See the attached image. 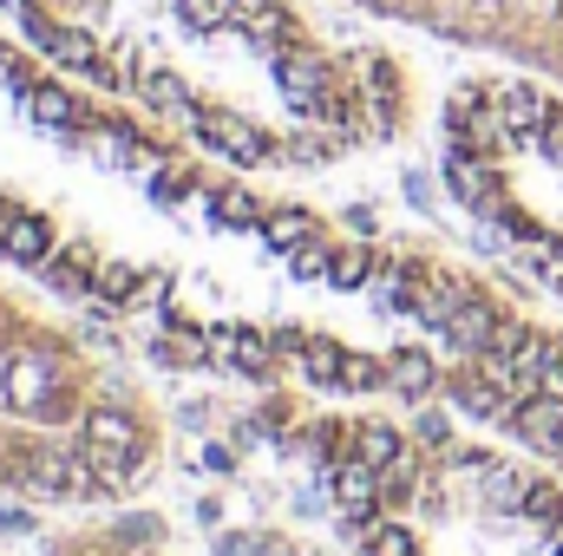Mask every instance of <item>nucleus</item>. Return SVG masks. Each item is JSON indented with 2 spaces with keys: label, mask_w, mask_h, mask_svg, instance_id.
Wrapping results in <instances>:
<instances>
[{
  "label": "nucleus",
  "mask_w": 563,
  "mask_h": 556,
  "mask_svg": "<svg viewBox=\"0 0 563 556\" xmlns=\"http://www.w3.org/2000/svg\"><path fill=\"white\" fill-rule=\"evenodd\" d=\"M380 478H387V491H407V485L420 478V458H413V452H400V458H394V465H387Z\"/></svg>",
  "instance_id": "bb28decb"
},
{
  "label": "nucleus",
  "mask_w": 563,
  "mask_h": 556,
  "mask_svg": "<svg viewBox=\"0 0 563 556\" xmlns=\"http://www.w3.org/2000/svg\"><path fill=\"white\" fill-rule=\"evenodd\" d=\"M151 360H157V367H197V360H203V347H197V334L177 321V327H170V341H157V347H151Z\"/></svg>",
  "instance_id": "a211bd4d"
},
{
  "label": "nucleus",
  "mask_w": 563,
  "mask_h": 556,
  "mask_svg": "<svg viewBox=\"0 0 563 556\" xmlns=\"http://www.w3.org/2000/svg\"><path fill=\"white\" fill-rule=\"evenodd\" d=\"M387 380H394V393H400V400H426V393L439 387V367H432V354H426V347H400Z\"/></svg>",
  "instance_id": "0eeeda50"
},
{
  "label": "nucleus",
  "mask_w": 563,
  "mask_h": 556,
  "mask_svg": "<svg viewBox=\"0 0 563 556\" xmlns=\"http://www.w3.org/2000/svg\"><path fill=\"white\" fill-rule=\"evenodd\" d=\"M354 445H361V458H367V465H380V471L407 452V445H400V432H394V425H374V419L354 432Z\"/></svg>",
  "instance_id": "dca6fc26"
},
{
  "label": "nucleus",
  "mask_w": 563,
  "mask_h": 556,
  "mask_svg": "<svg viewBox=\"0 0 563 556\" xmlns=\"http://www.w3.org/2000/svg\"><path fill=\"white\" fill-rule=\"evenodd\" d=\"M328 281H334V294L367 288V281H374V256H367L361 243H341V249H334V269H328Z\"/></svg>",
  "instance_id": "ddd939ff"
},
{
  "label": "nucleus",
  "mask_w": 563,
  "mask_h": 556,
  "mask_svg": "<svg viewBox=\"0 0 563 556\" xmlns=\"http://www.w3.org/2000/svg\"><path fill=\"white\" fill-rule=\"evenodd\" d=\"M380 465H367V458H347L341 471H334V498L347 504V518H367L374 504H380Z\"/></svg>",
  "instance_id": "20e7f679"
},
{
  "label": "nucleus",
  "mask_w": 563,
  "mask_h": 556,
  "mask_svg": "<svg viewBox=\"0 0 563 556\" xmlns=\"http://www.w3.org/2000/svg\"><path fill=\"white\" fill-rule=\"evenodd\" d=\"M341 354H347V347H334V341H308V347H301V367H308V380H321V387H341Z\"/></svg>",
  "instance_id": "6ab92c4d"
},
{
  "label": "nucleus",
  "mask_w": 563,
  "mask_h": 556,
  "mask_svg": "<svg viewBox=\"0 0 563 556\" xmlns=\"http://www.w3.org/2000/svg\"><path fill=\"white\" fill-rule=\"evenodd\" d=\"M439 26L445 40H538L563 59V0H374Z\"/></svg>",
  "instance_id": "f257e3e1"
},
{
  "label": "nucleus",
  "mask_w": 563,
  "mask_h": 556,
  "mask_svg": "<svg viewBox=\"0 0 563 556\" xmlns=\"http://www.w3.org/2000/svg\"><path fill=\"white\" fill-rule=\"evenodd\" d=\"M518 432L531 438V445H544V452H563V400H525L518 407Z\"/></svg>",
  "instance_id": "6e6552de"
},
{
  "label": "nucleus",
  "mask_w": 563,
  "mask_h": 556,
  "mask_svg": "<svg viewBox=\"0 0 563 556\" xmlns=\"http://www.w3.org/2000/svg\"><path fill=\"white\" fill-rule=\"evenodd\" d=\"M0 256H7V263H46V256H53V223H46V216H13Z\"/></svg>",
  "instance_id": "423d86ee"
},
{
  "label": "nucleus",
  "mask_w": 563,
  "mask_h": 556,
  "mask_svg": "<svg viewBox=\"0 0 563 556\" xmlns=\"http://www.w3.org/2000/svg\"><path fill=\"white\" fill-rule=\"evenodd\" d=\"M203 465H210V471H230V465H236V452H230V445H210V452H203Z\"/></svg>",
  "instance_id": "c756f323"
},
{
  "label": "nucleus",
  "mask_w": 563,
  "mask_h": 556,
  "mask_svg": "<svg viewBox=\"0 0 563 556\" xmlns=\"http://www.w3.org/2000/svg\"><path fill=\"white\" fill-rule=\"evenodd\" d=\"M439 341L459 347V354H485V347L498 341V308H492V301H459L452 321L439 327Z\"/></svg>",
  "instance_id": "7ed1b4c3"
},
{
  "label": "nucleus",
  "mask_w": 563,
  "mask_h": 556,
  "mask_svg": "<svg viewBox=\"0 0 563 556\" xmlns=\"http://www.w3.org/2000/svg\"><path fill=\"white\" fill-rule=\"evenodd\" d=\"M33 125H46V132H73V125H86V105H79L66 86H33Z\"/></svg>",
  "instance_id": "1a4fd4ad"
},
{
  "label": "nucleus",
  "mask_w": 563,
  "mask_h": 556,
  "mask_svg": "<svg viewBox=\"0 0 563 556\" xmlns=\"http://www.w3.org/2000/svg\"><path fill=\"white\" fill-rule=\"evenodd\" d=\"M301 236H314V216H308V210H295V203L276 210V216L263 223V243H269V249H295Z\"/></svg>",
  "instance_id": "f3484780"
},
{
  "label": "nucleus",
  "mask_w": 563,
  "mask_h": 556,
  "mask_svg": "<svg viewBox=\"0 0 563 556\" xmlns=\"http://www.w3.org/2000/svg\"><path fill=\"white\" fill-rule=\"evenodd\" d=\"M452 393H459V407H465L472 419H518V407L505 400V387H498V380H485V374H472V380H459Z\"/></svg>",
  "instance_id": "9b49d317"
},
{
  "label": "nucleus",
  "mask_w": 563,
  "mask_h": 556,
  "mask_svg": "<svg viewBox=\"0 0 563 556\" xmlns=\"http://www.w3.org/2000/svg\"><path fill=\"white\" fill-rule=\"evenodd\" d=\"M92 276H99V263L86 256V249H66V256H46V281H53V294H92Z\"/></svg>",
  "instance_id": "9d476101"
},
{
  "label": "nucleus",
  "mask_w": 563,
  "mask_h": 556,
  "mask_svg": "<svg viewBox=\"0 0 563 556\" xmlns=\"http://www.w3.org/2000/svg\"><path fill=\"white\" fill-rule=\"evenodd\" d=\"M525 491H531V485H525L518 471H505V465H492V471H485V498H498L505 511H511V504H525Z\"/></svg>",
  "instance_id": "5701e85b"
},
{
  "label": "nucleus",
  "mask_w": 563,
  "mask_h": 556,
  "mask_svg": "<svg viewBox=\"0 0 563 556\" xmlns=\"http://www.w3.org/2000/svg\"><path fill=\"white\" fill-rule=\"evenodd\" d=\"M328 269H334V243L301 236V243L288 249V276H295V281H328Z\"/></svg>",
  "instance_id": "4468645a"
},
{
  "label": "nucleus",
  "mask_w": 563,
  "mask_h": 556,
  "mask_svg": "<svg viewBox=\"0 0 563 556\" xmlns=\"http://www.w3.org/2000/svg\"><path fill=\"white\" fill-rule=\"evenodd\" d=\"M86 438L92 445H132V419L119 413V407H92L86 413Z\"/></svg>",
  "instance_id": "aec40b11"
},
{
  "label": "nucleus",
  "mask_w": 563,
  "mask_h": 556,
  "mask_svg": "<svg viewBox=\"0 0 563 556\" xmlns=\"http://www.w3.org/2000/svg\"><path fill=\"white\" fill-rule=\"evenodd\" d=\"M420 438H426V445H445V438H452L445 413H420Z\"/></svg>",
  "instance_id": "c85d7f7f"
},
{
  "label": "nucleus",
  "mask_w": 563,
  "mask_h": 556,
  "mask_svg": "<svg viewBox=\"0 0 563 556\" xmlns=\"http://www.w3.org/2000/svg\"><path fill=\"white\" fill-rule=\"evenodd\" d=\"M538 276H544V288L563 294V249H544V256H538Z\"/></svg>",
  "instance_id": "cd10ccee"
},
{
  "label": "nucleus",
  "mask_w": 563,
  "mask_h": 556,
  "mask_svg": "<svg viewBox=\"0 0 563 556\" xmlns=\"http://www.w3.org/2000/svg\"><path fill=\"white\" fill-rule=\"evenodd\" d=\"M518 511H525L531 524H544V531H563V491H558V485H531Z\"/></svg>",
  "instance_id": "412c9836"
},
{
  "label": "nucleus",
  "mask_w": 563,
  "mask_h": 556,
  "mask_svg": "<svg viewBox=\"0 0 563 556\" xmlns=\"http://www.w3.org/2000/svg\"><path fill=\"white\" fill-rule=\"evenodd\" d=\"M558 556H563V544H558Z\"/></svg>",
  "instance_id": "473e14b6"
},
{
  "label": "nucleus",
  "mask_w": 563,
  "mask_h": 556,
  "mask_svg": "<svg viewBox=\"0 0 563 556\" xmlns=\"http://www.w3.org/2000/svg\"><path fill=\"white\" fill-rule=\"evenodd\" d=\"M13 393H40V387H53V360H13Z\"/></svg>",
  "instance_id": "393cba45"
},
{
  "label": "nucleus",
  "mask_w": 563,
  "mask_h": 556,
  "mask_svg": "<svg viewBox=\"0 0 563 556\" xmlns=\"http://www.w3.org/2000/svg\"><path fill=\"white\" fill-rule=\"evenodd\" d=\"M210 216H217L223 230H263V223H269V216H256L250 190H217V197H210Z\"/></svg>",
  "instance_id": "2eb2a0df"
},
{
  "label": "nucleus",
  "mask_w": 563,
  "mask_h": 556,
  "mask_svg": "<svg viewBox=\"0 0 563 556\" xmlns=\"http://www.w3.org/2000/svg\"><path fill=\"white\" fill-rule=\"evenodd\" d=\"M380 380H387V374H380L367 354H341V387H347V393H374Z\"/></svg>",
  "instance_id": "4be33fe9"
},
{
  "label": "nucleus",
  "mask_w": 563,
  "mask_h": 556,
  "mask_svg": "<svg viewBox=\"0 0 563 556\" xmlns=\"http://www.w3.org/2000/svg\"><path fill=\"white\" fill-rule=\"evenodd\" d=\"M492 92H498V112H505V125H511V132H544V125L558 119V99H551L544 86L505 79V86H492Z\"/></svg>",
  "instance_id": "f03ea898"
},
{
  "label": "nucleus",
  "mask_w": 563,
  "mask_h": 556,
  "mask_svg": "<svg viewBox=\"0 0 563 556\" xmlns=\"http://www.w3.org/2000/svg\"><path fill=\"white\" fill-rule=\"evenodd\" d=\"M544 393H558V400H563V341H558V360H551V380H544Z\"/></svg>",
  "instance_id": "7c9ffc66"
},
{
  "label": "nucleus",
  "mask_w": 563,
  "mask_h": 556,
  "mask_svg": "<svg viewBox=\"0 0 563 556\" xmlns=\"http://www.w3.org/2000/svg\"><path fill=\"white\" fill-rule=\"evenodd\" d=\"M13 216H20V210H7V203H0V243H7V230H13Z\"/></svg>",
  "instance_id": "2f4dec72"
},
{
  "label": "nucleus",
  "mask_w": 563,
  "mask_h": 556,
  "mask_svg": "<svg viewBox=\"0 0 563 556\" xmlns=\"http://www.w3.org/2000/svg\"><path fill=\"white\" fill-rule=\"evenodd\" d=\"M367 556H420V551H413V531L407 524H380L367 537Z\"/></svg>",
  "instance_id": "b1692460"
},
{
  "label": "nucleus",
  "mask_w": 563,
  "mask_h": 556,
  "mask_svg": "<svg viewBox=\"0 0 563 556\" xmlns=\"http://www.w3.org/2000/svg\"><path fill=\"white\" fill-rule=\"evenodd\" d=\"M217 556H269V537L263 531H223L217 537Z\"/></svg>",
  "instance_id": "a878e982"
},
{
  "label": "nucleus",
  "mask_w": 563,
  "mask_h": 556,
  "mask_svg": "<svg viewBox=\"0 0 563 556\" xmlns=\"http://www.w3.org/2000/svg\"><path fill=\"white\" fill-rule=\"evenodd\" d=\"M92 294L106 301V308H132L144 294V276L132 263H99V276H92Z\"/></svg>",
  "instance_id": "f8f14e48"
},
{
  "label": "nucleus",
  "mask_w": 563,
  "mask_h": 556,
  "mask_svg": "<svg viewBox=\"0 0 563 556\" xmlns=\"http://www.w3.org/2000/svg\"><path fill=\"white\" fill-rule=\"evenodd\" d=\"M551 360H558V341L531 334V341H525V347L511 354V393H518V400L544 393V380H551Z\"/></svg>",
  "instance_id": "39448f33"
}]
</instances>
